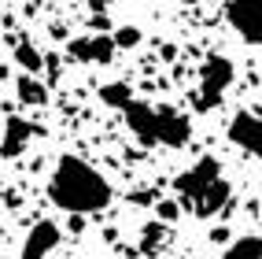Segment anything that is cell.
Instances as JSON below:
<instances>
[{"mask_svg": "<svg viewBox=\"0 0 262 259\" xmlns=\"http://www.w3.org/2000/svg\"><path fill=\"white\" fill-rule=\"evenodd\" d=\"M115 189L93 163L81 155H59L56 170L48 178V200L67 215H96L111 204Z\"/></svg>", "mask_w": 262, "mask_h": 259, "instance_id": "obj_1", "label": "cell"}, {"mask_svg": "<svg viewBox=\"0 0 262 259\" xmlns=\"http://www.w3.org/2000/svg\"><path fill=\"white\" fill-rule=\"evenodd\" d=\"M11 59L23 67V74H41V67H45V59H41V52L33 48L30 41H19L11 48Z\"/></svg>", "mask_w": 262, "mask_h": 259, "instance_id": "obj_11", "label": "cell"}, {"mask_svg": "<svg viewBox=\"0 0 262 259\" xmlns=\"http://www.w3.org/2000/svg\"><path fill=\"white\" fill-rule=\"evenodd\" d=\"M115 52H118V45H115L111 33H89V37L71 41V56L78 63H100L103 67V63L115 59Z\"/></svg>", "mask_w": 262, "mask_h": 259, "instance_id": "obj_8", "label": "cell"}, {"mask_svg": "<svg viewBox=\"0 0 262 259\" xmlns=\"http://www.w3.org/2000/svg\"><path fill=\"white\" fill-rule=\"evenodd\" d=\"M100 100L107 104V108H126V104L133 100V93H129V85H122V82H111V85H100Z\"/></svg>", "mask_w": 262, "mask_h": 259, "instance_id": "obj_13", "label": "cell"}, {"mask_svg": "<svg viewBox=\"0 0 262 259\" xmlns=\"http://www.w3.org/2000/svg\"><path fill=\"white\" fill-rule=\"evenodd\" d=\"M233 78H236V67H233L229 56H218V52L207 56L203 67H200L196 93H192V108L196 111H214L222 104V96H225V89L233 85Z\"/></svg>", "mask_w": 262, "mask_h": 259, "instance_id": "obj_4", "label": "cell"}, {"mask_svg": "<svg viewBox=\"0 0 262 259\" xmlns=\"http://www.w3.org/2000/svg\"><path fill=\"white\" fill-rule=\"evenodd\" d=\"M178 211H181V200H163V204H159V218H163V222H173V218H178Z\"/></svg>", "mask_w": 262, "mask_h": 259, "instance_id": "obj_15", "label": "cell"}, {"mask_svg": "<svg viewBox=\"0 0 262 259\" xmlns=\"http://www.w3.org/2000/svg\"><path fill=\"white\" fill-rule=\"evenodd\" d=\"M141 41H144V33L137 26H118V33H115V45L118 48H137Z\"/></svg>", "mask_w": 262, "mask_h": 259, "instance_id": "obj_14", "label": "cell"}, {"mask_svg": "<svg viewBox=\"0 0 262 259\" xmlns=\"http://www.w3.org/2000/svg\"><path fill=\"white\" fill-rule=\"evenodd\" d=\"M225 23L248 45H262V0H229L225 4Z\"/></svg>", "mask_w": 262, "mask_h": 259, "instance_id": "obj_5", "label": "cell"}, {"mask_svg": "<svg viewBox=\"0 0 262 259\" xmlns=\"http://www.w3.org/2000/svg\"><path fill=\"white\" fill-rule=\"evenodd\" d=\"M59 241H63V233H59V226L52 218L33 222L26 241H23V259H48L52 252L59 248Z\"/></svg>", "mask_w": 262, "mask_h": 259, "instance_id": "obj_7", "label": "cell"}, {"mask_svg": "<svg viewBox=\"0 0 262 259\" xmlns=\"http://www.w3.org/2000/svg\"><path fill=\"white\" fill-rule=\"evenodd\" d=\"M173 193H178L181 207H188L196 218H211L229 204L233 189L222 178V163L214 155H200L188 170H181V174L173 178Z\"/></svg>", "mask_w": 262, "mask_h": 259, "instance_id": "obj_2", "label": "cell"}, {"mask_svg": "<svg viewBox=\"0 0 262 259\" xmlns=\"http://www.w3.org/2000/svg\"><path fill=\"white\" fill-rule=\"evenodd\" d=\"M15 89H19V100L30 104V108H37V104L48 100V89H45V82L37 74H19V82H15Z\"/></svg>", "mask_w": 262, "mask_h": 259, "instance_id": "obj_10", "label": "cell"}, {"mask_svg": "<svg viewBox=\"0 0 262 259\" xmlns=\"http://www.w3.org/2000/svg\"><path fill=\"white\" fill-rule=\"evenodd\" d=\"M229 141L255 160H262V118L255 111H236L229 118Z\"/></svg>", "mask_w": 262, "mask_h": 259, "instance_id": "obj_6", "label": "cell"}, {"mask_svg": "<svg viewBox=\"0 0 262 259\" xmlns=\"http://www.w3.org/2000/svg\"><path fill=\"white\" fill-rule=\"evenodd\" d=\"M225 259H262V237H236L229 248H225Z\"/></svg>", "mask_w": 262, "mask_h": 259, "instance_id": "obj_12", "label": "cell"}, {"mask_svg": "<svg viewBox=\"0 0 262 259\" xmlns=\"http://www.w3.org/2000/svg\"><path fill=\"white\" fill-rule=\"evenodd\" d=\"M33 133H37V126H33V123H26V118H8L4 141H0V155H19V152L30 145Z\"/></svg>", "mask_w": 262, "mask_h": 259, "instance_id": "obj_9", "label": "cell"}, {"mask_svg": "<svg viewBox=\"0 0 262 259\" xmlns=\"http://www.w3.org/2000/svg\"><path fill=\"white\" fill-rule=\"evenodd\" d=\"M126 126L133 130V137L141 145H163V148H181L192 137V123L188 115H181L178 108L166 104H151V100H129L126 108Z\"/></svg>", "mask_w": 262, "mask_h": 259, "instance_id": "obj_3", "label": "cell"}]
</instances>
